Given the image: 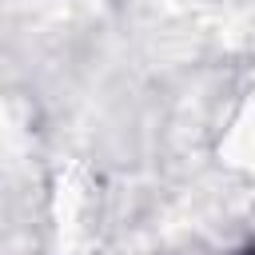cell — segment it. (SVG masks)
Instances as JSON below:
<instances>
[{
    "instance_id": "obj_1",
    "label": "cell",
    "mask_w": 255,
    "mask_h": 255,
    "mask_svg": "<svg viewBox=\"0 0 255 255\" xmlns=\"http://www.w3.org/2000/svg\"><path fill=\"white\" fill-rule=\"evenodd\" d=\"M239 255H255V243H247V247H243V251H239Z\"/></svg>"
}]
</instances>
